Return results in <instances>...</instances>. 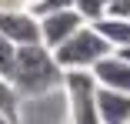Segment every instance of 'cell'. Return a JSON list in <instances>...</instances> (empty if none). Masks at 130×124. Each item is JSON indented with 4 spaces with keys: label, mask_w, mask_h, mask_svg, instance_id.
I'll use <instances>...</instances> for the list:
<instances>
[{
    "label": "cell",
    "mask_w": 130,
    "mask_h": 124,
    "mask_svg": "<svg viewBox=\"0 0 130 124\" xmlns=\"http://www.w3.org/2000/svg\"><path fill=\"white\" fill-rule=\"evenodd\" d=\"M63 84V67L57 64L54 51L47 44L34 40V44H20L17 47V64L10 74V87L17 91L20 101H30V97H47L60 91Z\"/></svg>",
    "instance_id": "1"
},
{
    "label": "cell",
    "mask_w": 130,
    "mask_h": 124,
    "mask_svg": "<svg viewBox=\"0 0 130 124\" xmlns=\"http://www.w3.org/2000/svg\"><path fill=\"white\" fill-rule=\"evenodd\" d=\"M97 77L87 67H67L63 70V84L60 94L67 101V117L77 124H97Z\"/></svg>",
    "instance_id": "2"
},
{
    "label": "cell",
    "mask_w": 130,
    "mask_h": 124,
    "mask_svg": "<svg viewBox=\"0 0 130 124\" xmlns=\"http://www.w3.org/2000/svg\"><path fill=\"white\" fill-rule=\"evenodd\" d=\"M113 51V47L100 37V30L93 27V23H84L80 30H73L60 47H54V57H57V64L67 70V67H93L97 60H103Z\"/></svg>",
    "instance_id": "3"
},
{
    "label": "cell",
    "mask_w": 130,
    "mask_h": 124,
    "mask_svg": "<svg viewBox=\"0 0 130 124\" xmlns=\"http://www.w3.org/2000/svg\"><path fill=\"white\" fill-rule=\"evenodd\" d=\"M40 17V44H47L50 51L54 47H60L73 30L84 27V17L77 14L73 7H63V10H47V14H37Z\"/></svg>",
    "instance_id": "4"
},
{
    "label": "cell",
    "mask_w": 130,
    "mask_h": 124,
    "mask_svg": "<svg viewBox=\"0 0 130 124\" xmlns=\"http://www.w3.org/2000/svg\"><path fill=\"white\" fill-rule=\"evenodd\" d=\"M0 34L10 37L17 47L20 44H34V40H40V17L34 14V7L0 10Z\"/></svg>",
    "instance_id": "5"
},
{
    "label": "cell",
    "mask_w": 130,
    "mask_h": 124,
    "mask_svg": "<svg viewBox=\"0 0 130 124\" xmlns=\"http://www.w3.org/2000/svg\"><path fill=\"white\" fill-rule=\"evenodd\" d=\"M97 121L100 124H130V91L100 87L97 91Z\"/></svg>",
    "instance_id": "6"
},
{
    "label": "cell",
    "mask_w": 130,
    "mask_h": 124,
    "mask_svg": "<svg viewBox=\"0 0 130 124\" xmlns=\"http://www.w3.org/2000/svg\"><path fill=\"white\" fill-rule=\"evenodd\" d=\"M93 77L100 87H117V91H130V57L110 51L103 60H97L93 67Z\"/></svg>",
    "instance_id": "7"
},
{
    "label": "cell",
    "mask_w": 130,
    "mask_h": 124,
    "mask_svg": "<svg viewBox=\"0 0 130 124\" xmlns=\"http://www.w3.org/2000/svg\"><path fill=\"white\" fill-rule=\"evenodd\" d=\"M93 27L100 30V37L107 40L113 51H123V47H130V17H113V14H103L100 20H93Z\"/></svg>",
    "instance_id": "8"
},
{
    "label": "cell",
    "mask_w": 130,
    "mask_h": 124,
    "mask_svg": "<svg viewBox=\"0 0 130 124\" xmlns=\"http://www.w3.org/2000/svg\"><path fill=\"white\" fill-rule=\"evenodd\" d=\"M20 97H17V91L10 87V81H4L0 77V111H4V117L7 121H17L20 117Z\"/></svg>",
    "instance_id": "9"
},
{
    "label": "cell",
    "mask_w": 130,
    "mask_h": 124,
    "mask_svg": "<svg viewBox=\"0 0 130 124\" xmlns=\"http://www.w3.org/2000/svg\"><path fill=\"white\" fill-rule=\"evenodd\" d=\"M13 64H17V44L0 34V77H4V81H10Z\"/></svg>",
    "instance_id": "10"
},
{
    "label": "cell",
    "mask_w": 130,
    "mask_h": 124,
    "mask_svg": "<svg viewBox=\"0 0 130 124\" xmlns=\"http://www.w3.org/2000/svg\"><path fill=\"white\" fill-rule=\"evenodd\" d=\"M73 10L80 14L87 23H93V20H100L103 14H107V0H73Z\"/></svg>",
    "instance_id": "11"
},
{
    "label": "cell",
    "mask_w": 130,
    "mask_h": 124,
    "mask_svg": "<svg viewBox=\"0 0 130 124\" xmlns=\"http://www.w3.org/2000/svg\"><path fill=\"white\" fill-rule=\"evenodd\" d=\"M63 7H73V0H40V4H34V14H47V10H63Z\"/></svg>",
    "instance_id": "12"
},
{
    "label": "cell",
    "mask_w": 130,
    "mask_h": 124,
    "mask_svg": "<svg viewBox=\"0 0 130 124\" xmlns=\"http://www.w3.org/2000/svg\"><path fill=\"white\" fill-rule=\"evenodd\" d=\"M107 14H113V17H130V0H107Z\"/></svg>",
    "instance_id": "13"
},
{
    "label": "cell",
    "mask_w": 130,
    "mask_h": 124,
    "mask_svg": "<svg viewBox=\"0 0 130 124\" xmlns=\"http://www.w3.org/2000/svg\"><path fill=\"white\" fill-rule=\"evenodd\" d=\"M30 7V0H0V10H23Z\"/></svg>",
    "instance_id": "14"
},
{
    "label": "cell",
    "mask_w": 130,
    "mask_h": 124,
    "mask_svg": "<svg viewBox=\"0 0 130 124\" xmlns=\"http://www.w3.org/2000/svg\"><path fill=\"white\" fill-rule=\"evenodd\" d=\"M117 54H123V57H130V47H123V51H117Z\"/></svg>",
    "instance_id": "15"
},
{
    "label": "cell",
    "mask_w": 130,
    "mask_h": 124,
    "mask_svg": "<svg viewBox=\"0 0 130 124\" xmlns=\"http://www.w3.org/2000/svg\"><path fill=\"white\" fill-rule=\"evenodd\" d=\"M0 121H7V117H4V111H0Z\"/></svg>",
    "instance_id": "16"
},
{
    "label": "cell",
    "mask_w": 130,
    "mask_h": 124,
    "mask_svg": "<svg viewBox=\"0 0 130 124\" xmlns=\"http://www.w3.org/2000/svg\"><path fill=\"white\" fill-rule=\"evenodd\" d=\"M34 4H40V0H30V7H34Z\"/></svg>",
    "instance_id": "17"
}]
</instances>
